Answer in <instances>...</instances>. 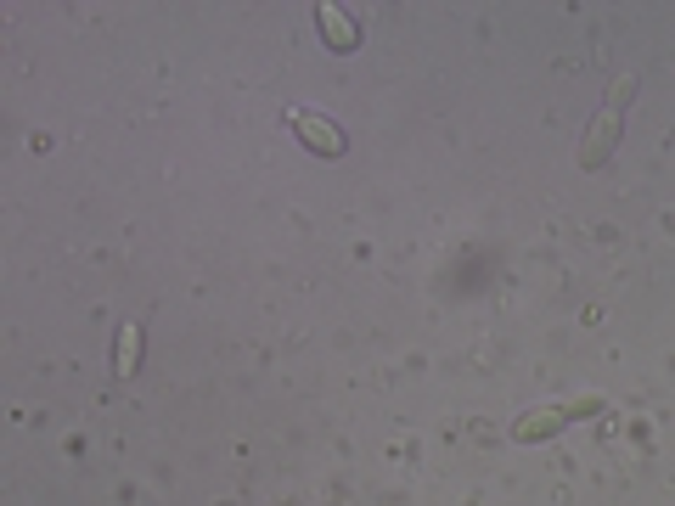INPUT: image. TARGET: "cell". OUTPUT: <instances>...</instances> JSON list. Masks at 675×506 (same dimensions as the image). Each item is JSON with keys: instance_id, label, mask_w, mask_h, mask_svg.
Instances as JSON below:
<instances>
[{"instance_id": "cell-1", "label": "cell", "mask_w": 675, "mask_h": 506, "mask_svg": "<svg viewBox=\"0 0 675 506\" xmlns=\"http://www.w3.org/2000/svg\"><path fill=\"white\" fill-rule=\"evenodd\" d=\"M293 124L310 135V141H321V152H338L343 147V135L332 129V124H321V119H310V113H293Z\"/></svg>"}]
</instances>
